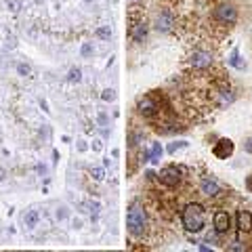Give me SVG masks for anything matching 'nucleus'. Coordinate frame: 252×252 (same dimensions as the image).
I'll list each match as a JSON object with an SVG mask.
<instances>
[{
	"label": "nucleus",
	"mask_w": 252,
	"mask_h": 252,
	"mask_svg": "<svg viewBox=\"0 0 252 252\" xmlns=\"http://www.w3.org/2000/svg\"><path fill=\"white\" fill-rule=\"evenodd\" d=\"M200 191L204 195H208V198H217V195L220 193V185L217 183L215 179H210V177H204L200 181Z\"/></svg>",
	"instance_id": "obj_11"
},
{
	"label": "nucleus",
	"mask_w": 252,
	"mask_h": 252,
	"mask_svg": "<svg viewBox=\"0 0 252 252\" xmlns=\"http://www.w3.org/2000/svg\"><path fill=\"white\" fill-rule=\"evenodd\" d=\"M244 152L252 156V137H248L246 141H244Z\"/></svg>",
	"instance_id": "obj_27"
},
{
	"label": "nucleus",
	"mask_w": 252,
	"mask_h": 252,
	"mask_svg": "<svg viewBox=\"0 0 252 252\" xmlns=\"http://www.w3.org/2000/svg\"><path fill=\"white\" fill-rule=\"evenodd\" d=\"M149 229V217L147 210L141 206L139 202H132L126 212V231H128L132 238H143Z\"/></svg>",
	"instance_id": "obj_1"
},
{
	"label": "nucleus",
	"mask_w": 252,
	"mask_h": 252,
	"mask_svg": "<svg viewBox=\"0 0 252 252\" xmlns=\"http://www.w3.org/2000/svg\"><path fill=\"white\" fill-rule=\"evenodd\" d=\"M229 103H233V93L223 86V89L219 91V105H220V107H225V105H229Z\"/></svg>",
	"instance_id": "obj_15"
},
{
	"label": "nucleus",
	"mask_w": 252,
	"mask_h": 252,
	"mask_svg": "<svg viewBox=\"0 0 252 252\" xmlns=\"http://www.w3.org/2000/svg\"><path fill=\"white\" fill-rule=\"evenodd\" d=\"M227 63H229L231 67L240 69V72H244V69H246V61H242L238 49H233V51H231V55H229V59H227Z\"/></svg>",
	"instance_id": "obj_14"
},
{
	"label": "nucleus",
	"mask_w": 252,
	"mask_h": 252,
	"mask_svg": "<svg viewBox=\"0 0 252 252\" xmlns=\"http://www.w3.org/2000/svg\"><path fill=\"white\" fill-rule=\"evenodd\" d=\"M212 15H215V19L220 23V26H235L240 19V13L238 9L231 4V2H220L215 6V11H212Z\"/></svg>",
	"instance_id": "obj_3"
},
{
	"label": "nucleus",
	"mask_w": 252,
	"mask_h": 252,
	"mask_svg": "<svg viewBox=\"0 0 252 252\" xmlns=\"http://www.w3.org/2000/svg\"><path fill=\"white\" fill-rule=\"evenodd\" d=\"M101 99H103V101H114V99H116V94H114L112 89H105L103 93H101Z\"/></svg>",
	"instance_id": "obj_24"
},
{
	"label": "nucleus",
	"mask_w": 252,
	"mask_h": 252,
	"mask_svg": "<svg viewBox=\"0 0 252 252\" xmlns=\"http://www.w3.org/2000/svg\"><path fill=\"white\" fill-rule=\"evenodd\" d=\"M94 36H97L99 40H109V38H112V30H109V26H99L94 30Z\"/></svg>",
	"instance_id": "obj_17"
},
{
	"label": "nucleus",
	"mask_w": 252,
	"mask_h": 252,
	"mask_svg": "<svg viewBox=\"0 0 252 252\" xmlns=\"http://www.w3.org/2000/svg\"><path fill=\"white\" fill-rule=\"evenodd\" d=\"M147 34H149V26H147V21L143 17L137 19L135 23H130V26H128V36H130L132 42L143 44L147 40Z\"/></svg>",
	"instance_id": "obj_8"
},
{
	"label": "nucleus",
	"mask_w": 252,
	"mask_h": 252,
	"mask_svg": "<svg viewBox=\"0 0 252 252\" xmlns=\"http://www.w3.org/2000/svg\"><path fill=\"white\" fill-rule=\"evenodd\" d=\"M181 223H183L185 231L189 233H200L204 227H206V208L198 202L187 204L181 212Z\"/></svg>",
	"instance_id": "obj_2"
},
{
	"label": "nucleus",
	"mask_w": 252,
	"mask_h": 252,
	"mask_svg": "<svg viewBox=\"0 0 252 252\" xmlns=\"http://www.w3.org/2000/svg\"><path fill=\"white\" fill-rule=\"evenodd\" d=\"M183 147H187V141H175V143L168 145V154H177L179 149H183Z\"/></svg>",
	"instance_id": "obj_19"
},
{
	"label": "nucleus",
	"mask_w": 252,
	"mask_h": 252,
	"mask_svg": "<svg viewBox=\"0 0 252 252\" xmlns=\"http://www.w3.org/2000/svg\"><path fill=\"white\" fill-rule=\"evenodd\" d=\"M84 2H93V0H84Z\"/></svg>",
	"instance_id": "obj_33"
},
{
	"label": "nucleus",
	"mask_w": 252,
	"mask_h": 252,
	"mask_svg": "<svg viewBox=\"0 0 252 252\" xmlns=\"http://www.w3.org/2000/svg\"><path fill=\"white\" fill-rule=\"evenodd\" d=\"M97 120H99L101 126H107V114H105V112H101V114L97 116Z\"/></svg>",
	"instance_id": "obj_28"
},
{
	"label": "nucleus",
	"mask_w": 252,
	"mask_h": 252,
	"mask_svg": "<svg viewBox=\"0 0 252 252\" xmlns=\"http://www.w3.org/2000/svg\"><path fill=\"white\" fill-rule=\"evenodd\" d=\"M55 217H57L59 220L67 219V208H65V206H59V208H57V212H55Z\"/></svg>",
	"instance_id": "obj_25"
},
{
	"label": "nucleus",
	"mask_w": 252,
	"mask_h": 252,
	"mask_svg": "<svg viewBox=\"0 0 252 252\" xmlns=\"http://www.w3.org/2000/svg\"><path fill=\"white\" fill-rule=\"evenodd\" d=\"M246 189L252 193V175H248V177H246Z\"/></svg>",
	"instance_id": "obj_30"
},
{
	"label": "nucleus",
	"mask_w": 252,
	"mask_h": 252,
	"mask_svg": "<svg viewBox=\"0 0 252 252\" xmlns=\"http://www.w3.org/2000/svg\"><path fill=\"white\" fill-rule=\"evenodd\" d=\"M38 220H40V212H38L36 208L26 210V215H23V225H26L28 229H36V227H38Z\"/></svg>",
	"instance_id": "obj_13"
},
{
	"label": "nucleus",
	"mask_w": 252,
	"mask_h": 252,
	"mask_svg": "<svg viewBox=\"0 0 252 252\" xmlns=\"http://www.w3.org/2000/svg\"><path fill=\"white\" fill-rule=\"evenodd\" d=\"M36 170L40 172V175H46V166H44V164H38V166H36Z\"/></svg>",
	"instance_id": "obj_32"
},
{
	"label": "nucleus",
	"mask_w": 252,
	"mask_h": 252,
	"mask_svg": "<svg viewBox=\"0 0 252 252\" xmlns=\"http://www.w3.org/2000/svg\"><path fill=\"white\" fill-rule=\"evenodd\" d=\"M183 172H185L183 166H164L156 179L160 181L162 185H166V187H179L181 181H183V177H181Z\"/></svg>",
	"instance_id": "obj_5"
},
{
	"label": "nucleus",
	"mask_w": 252,
	"mask_h": 252,
	"mask_svg": "<svg viewBox=\"0 0 252 252\" xmlns=\"http://www.w3.org/2000/svg\"><path fill=\"white\" fill-rule=\"evenodd\" d=\"M233 152H235V145H233V141L227 139V137L219 139L215 143V147H212V154H215L219 160H227V158H231Z\"/></svg>",
	"instance_id": "obj_10"
},
{
	"label": "nucleus",
	"mask_w": 252,
	"mask_h": 252,
	"mask_svg": "<svg viewBox=\"0 0 252 252\" xmlns=\"http://www.w3.org/2000/svg\"><path fill=\"white\" fill-rule=\"evenodd\" d=\"M91 177H93L94 181H103L105 170H103V168H99V166H93V168H91Z\"/></svg>",
	"instance_id": "obj_20"
},
{
	"label": "nucleus",
	"mask_w": 252,
	"mask_h": 252,
	"mask_svg": "<svg viewBox=\"0 0 252 252\" xmlns=\"http://www.w3.org/2000/svg\"><path fill=\"white\" fill-rule=\"evenodd\" d=\"M250 233H252V231H250Z\"/></svg>",
	"instance_id": "obj_34"
},
{
	"label": "nucleus",
	"mask_w": 252,
	"mask_h": 252,
	"mask_svg": "<svg viewBox=\"0 0 252 252\" xmlns=\"http://www.w3.org/2000/svg\"><path fill=\"white\" fill-rule=\"evenodd\" d=\"M137 112L147 118V120H152V118L156 116H160V103L156 101V97H152V94H145V97H141L139 99V103H137Z\"/></svg>",
	"instance_id": "obj_6"
},
{
	"label": "nucleus",
	"mask_w": 252,
	"mask_h": 252,
	"mask_svg": "<svg viewBox=\"0 0 252 252\" xmlns=\"http://www.w3.org/2000/svg\"><path fill=\"white\" fill-rule=\"evenodd\" d=\"M99 210H101V204L99 202H89V212H91L93 217H97Z\"/></svg>",
	"instance_id": "obj_23"
},
{
	"label": "nucleus",
	"mask_w": 252,
	"mask_h": 252,
	"mask_svg": "<svg viewBox=\"0 0 252 252\" xmlns=\"http://www.w3.org/2000/svg\"><path fill=\"white\" fill-rule=\"evenodd\" d=\"M212 65V53L210 51H204V49H198L191 53L189 57V67L195 69V72H204Z\"/></svg>",
	"instance_id": "obj_7"
},
{
	"label": "nucleus",
	"mask_w": 252,
	"mask_h": 252,
	"mask_svg": "<svg viewBox=\"0 0 252 252\" xmlns=\"http://www.w3.org/2000/svg\"><path fill=\"white\" fill-rule=\"evenodd\" d=\"M212 227H215V231H217L219 235L229 233V229H231V217H229V212L217 210L215 217H212Z\"/></svg>",
	"instance_id": "obj_9"
},
{
	"label": "nucleus",
	"mask_w": 252,
	"mask_h": 252,
	"mask_svg": "<svg viewBox=\"0 0 252 252\" xmlns=\"http://www.w3.org/2000/svg\"><path fill=\"white\" fill-rule=\"evenodd\" d=\"M17 74L19 76H28L30 74V65H26V63H19V65H17Z\"/></svg>",
	"instance_id": "obj_26"
},
{
	"label": "nucleus",
	"mask_w": 252,
	"mask_h": 252,
	"mask_svg": "<svg viewBox=\"0 0 252 252\" xmlns=\"http://www.w3.org/2000/svg\"><path fill=\"white\" fill-rule=\"evenodd\" d=\"M93 44L91 42H84L82 44V49H80V55H82V57H93Z\"/></svg>",
	"instance_id": "obj_21"
},
{
	"label": "nucleus",
	"mask_w": 252,
	"mask_h": 252,
	"mask_svg": "<svg viewBox=\"0 0 252 252\" xmlns=\"http://www.w3.org/2000/svg\"><path fill=\"white\" fill-rule=\"evenodd\" d=\"M11 9V13H19L21 11V0H9V4H6Z\"/></svg>",
	"instance_id": "obj_22"
},
{
	"label": "nucleus",
	"mask_w": 252,
	"mask_h": 252,
	"mask_svg": "<svg viewBox=\"0 0 252 252\" xmlns=\"http://www.w3.org/2000/svg\"><path fill=\"white\" fill-rule=\"evenodd\" d=\"M67 80H69V82H80V80H82V72H80V67H72V69H69Z\"/></svg>",
	"instance_id": "obj_18"
},
{
	"label": "nucleus",
	"mask_w": 252,
	"mask_h": 252,
	"mask_svg": "<svg viewBox=\"0 0 252 252\" xmlns=\"http://www.w3.org/2000/svg\"><path fill=\"white\" fill-rule=\"evenodd\" d=\"M154 28H156V32H160V34H170V32L177 28V17H175V13H172L170 9H162L160 13L156 15Z\"/></svg>",
	"instance_id": "obj_4"
},
{
	"label": "nucleus",
	"mask_w": 252,
	"mask_h": 252,
	"mask_svg": "<svg viewBox=\"0 0 252 252\" xmlns=\"http://www.w3.org/2000/svg\"><path fill=\"white\" fill-rule=\"evenodd\" d=\"M93 149H94V152H101V149H103V143H101V141H94V143H93Z\"/></svg>",
	"instance_id": "obj_29"
},
{
	"label": "nucleus",
	"mask_w": 252,
	"mask_h": 252,
	"mask_svg": "<svg viewBox=\"0 0 252 252\" xmlns=\"http://www.w3.org/2000/svg\"><path fill=\"white\" fill-rule=\"evenodd\" d=\"M162 154H164L162 145H160V143H154V145H152V152H149V162L158 164V162L162 160Z\"/></svg>",
	"instance_id": "obj_16"
},
{
	"label": "nucleus",
	"mask_w": 252,
	"mask_h": 252,
	"mask_svg": "<svg viewBox=\"0 0 252 252\" xmlns=\"http://www.w3.org/2000/svg\"><path fill=\"white\" fill-rule=\"evenodd\" d=\"M238 229H240V235L252 231V215L248 210H238Z\"/></svg>",
	"instance_id": "obj_12"
},
{
	"label": "nucleus",
	"mask_w": 252,
	"mask_h": 252,
	"mask_svg": "<svg viewBox=\"0 0 252 252\" xmlns=\"http://www.w3.org/2000/svg\"><path fill=\"white\" fill-rule=\"evenodd\" d=\"M72 225H74V229H80V227H82V220H80V219H74Z\"/></svg>",
	"instance_id": "obj_31"
}]
</instances>
